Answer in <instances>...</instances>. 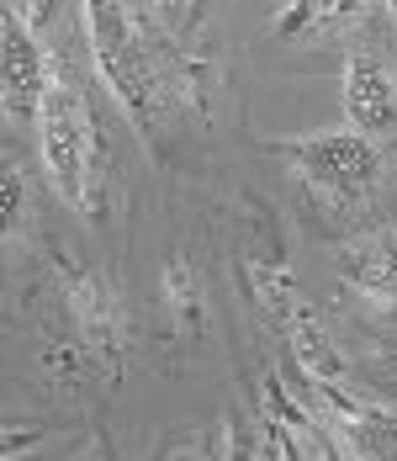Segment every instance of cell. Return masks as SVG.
Returning a JSON list of instances; mask_svg holds the SVG:
<instances>
[{
	"instance_id": "1",
	"label": "cell",
	"mask_w": 397,
	"mask_h": 461,
	"mask_svg": "<svg viewBox=\"0 0 397 461\" xmlns=\"http://www.w3.org/2000/svg\"><path fill=\"white\" fill-rule=\"evenodd\" d=\"M86 11V38L95 53V69L106 80V91L122 101V112L132 117L138 133H154L159 117H165V69H159V53H149V38L132 16V5H106V0H90Z\"/></svg>"
},
{
	"instance_id": "2",
	"label": "cell",
	"mask_w": 397,
	"mask_h": 461,
	"mask_svg": "<svg viewBox=\"0 0 397 461\" xmlns=\"http://www.w3.org/2000/svg\"><path fill=\"white\" fill-rule=\"evenodd\" d=\"M38 149H43V170L53 191L80 207L90 181V159H95V122H90L80 80L64 64H53V86H48L43 112H38Z\"/></svg>"
},
{
	"instance_id": "3",
	"label": "cell",
	"mask_w": 397,
	"mask_h": 461,
	"mask_svg": "<svg viewBox=\"0 0 397 461\" xmlns=\"http://www.w3.org/2000/svg\"><path fill=\"white\" fill-rule=\"evenodd\" d=\"M286 159H292L318 191H329V196H365L371 185L382 181V149L371 139H360L355 128L292 139L286 143Z\"/></svg>"
},
{
	"instance_id": "4",
	"label": "cell",
	"mask_w": 397,
	"mask_h": 461,
	"mask_svg": "<svg viewBox=\"0 0 397 461\" xmlns=\"http://www.w3.org/2000/svg\"><path fill=\"white\" fill-rule=\"evenodd\" d=\"M53 53H43V43L27 32L22 5H5L0 16V101L11 122H38L43 95L53 86Z\"/></svg>"
},
{
	"instance_id": "5",
	"label": "cell",
	"mask_w": 397,
	"mask_h": 461,
	"mask_svg": "<svg viewBox=\"0 0 397 461\" xmlns=\"http://www.w3.org/2000/svg\"><path fill=\"white\" fill-rule=\"evenodd\" d=\"M260 292H265V303H270V313H275V323H281V334H286V350L297 356V366L308 371L318 387H329V382L339 376V356H334L323 323L312 319V308L297 297V286L286 276L260 271Z\"/></svg>"
},
{
	"instance_id": "6",
	"label": "cell",
	"mask_w": 397,
	"mask_h": 461,
	"mask_svg": "<svg viewBox=\"0 0 397 461\" xmlns=\"http://www.w3.org/2000/svg\"><path fill=\"white\" fill-rule=\"evenodd\" d=\"M345 117L360 139H392L397 133V69L382 53H350L345 64Z\"/></svg>"
},
{
	"instance_id": "7",
	"label": "cell",
	"mask_w": 397,
	"mask_h": 461,
	"mask_svg": "<svg viewBox=\"0 0 397 461\" xmlns=\"http://www.w3.org/2000/svg\"><path fill=\"white\" fill-rule=\"evenodd\" d=\"M339 271L350 286H360L365 297H387L397 303V229L392 233H365L339 255Z\"/></svg>"
},
{
	"instance_id": "8",
	"label": "cell",
	"mask_w": 397,
	"mask_h": 461,
	"mask_svg": "<svg viewBox=\"0 0 397 461\" xmlns=\"http://www.w3.org/2000/svg\"><path fill=\"white\" fill-rule=\"evenodd\" d=\"M323 403L339 414L350 446L365 461H397V409H355V403H345L334 387H323Z\"/></svg>"
},
{
	"instance_id": "9",
	"label": "cell",
	"mask_w": 397,
	"mask_h": 461,
	"mask_svg": "<svg viewBox=\"0 0 397 461\" xmlns=\"http://www.w3.org/2000/svg\"><path fill=\"white\" fill-rule=\"evenodd\" d=\"M69 308H75V323H80V334H86V345L95 356H117V308H112V292H106V281L86 271V276L69 281Z\"/></svg>"
},
{
	"instance_id": "10",
	"label": "cell",
	"mask_w": 397,
	"mask_h": 461,
	"mask_svg": "<svg viewBox=\"0 0 397 461\" xmlns=\"http://www.w3.org/2000/svg\"><path fill=\"white\" fill-rule=\"evenodd\" d=\"M22 196H27V181L16 165H5V181H0V212H5V229L22 223Z\"/></svg>"
},
{
	"instance_id": "11",
	"label": "cell",
	"mask_w": 397,
	"mask_h": 461,
	"mask_svg": "<svg viewBox=\"0 0 397 461\" xmlns=\"http://www.w3.org/2000/svg\"><path fill=\"white\" fill-rule=\"evenodd\" d=\"M170 461H218V456H212V446H185V451H176Z\"/></svg>"
},
{
	"instance_id": "12",
	"label": "cell",
	"mask_w": 397,
	"mask_h": 461,
	"mask_svg": "<svg viewBox=\"0 0 397 461\" xmlns=\"http://www.w3.org/2000/svg\"><path fill=\"white\" fill-rule=\"evenodd\" d=\"M80 461H95V456H80Z\"/></svg>"
}]
</instances>
